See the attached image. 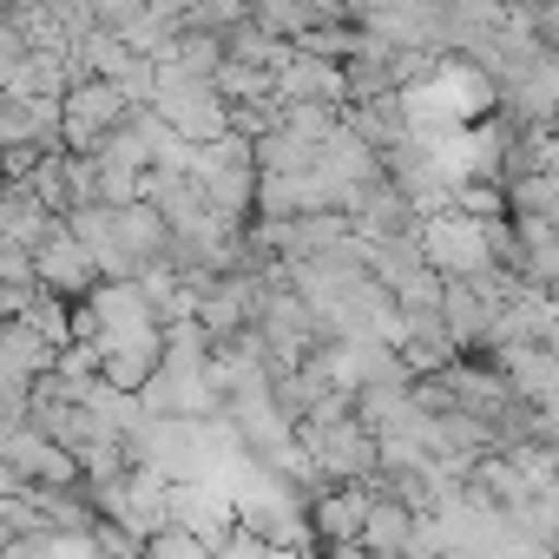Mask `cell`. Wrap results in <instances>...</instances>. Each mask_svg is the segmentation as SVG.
I'll return each mask as SVG.
<instances>
[{
	"label": "cell",
	"instance_id": "6da1fadb",
	"mask_svg": "<svg viewBox=\"0 0 559 559\" xmlns=\"http://www.w3.org/2000/svg\"><path fill=\"white\" fill-rule=\"evenodd\" d=\"M297 448H304V461H310V493H323V487H336V480H376V474H382L376 435H369V421L356 415L349 395L317 402V408L297 421Z\"/></svg>",
	"mask_w": 559,
	"mask_h": 559
},
{
	"label": "cell",
	"instance_id": "7a4b0ae2",
	"mask_svg": "<svg viewBox=\"0 0 559 559\" xmlns=\"http://www.w3.org/2000/svg\"><path fill=\"white\" fill-rule=\"evenodd\" d=\"M415 243H421V257L435 263V276H441V284L480 276V270L507 263V250H513V237H507V217H474V211H461L454 198H448V204H435V211L421 217Z\"/></svg>",
	"mask_w": 559,
	"mask_h": 559
},
{
	"label": "cell",
	"instance_id": "3957f363",
	"mask_svg": "<svg viewBox=\"0 0 559 559\" xmlns=\"http://www.w3.org/2000/svg\"><path fill=\"white\" fill-rule=\"evenodd\" d=\"M185 171L198 178L204 204H211L230 230H243V224L257 217V152H250V139L224 132V139H211V145H191Z\"/></svg>",
	"mask_w": 559,
	"mask_h": 559
},
{
	"label": "cell",
	"instance_id": "277c9868",
	"mask_svg": "<svg viewBox=\"0 0 559 559\" xmlns=\"http://www.w3.org/2000/svg\"><path fill=\"white\" fill-rule=\"evenodd\" d=\"M152 112H158V126H165L171 139H185V145H211V139L230 132L224 93H217L211 80H185V73H165V67H158V86H152Z\"/></svg>",
	"mask_w": 559,
	"mask_h": 559
},
{
	"label": "cell",
	"instance_id": "5b68a950",
	"mask_svg": "<svg viewBox=\"0 0 559 559\" xmlns=\"http://www.w3.org/2000/svg\"><path fill=\"white\" fill-rule=\"evenodd\" d=\"M126 119H132V99L112 80H73L67 99H60V145L67 152H99Z\"/></svg>",
	"mask_w": 559,
	"mask_h": 559
},
{
	"label": "cell",
	"instance_id": "8992f818",
	"mask_svg": "<svg viewBox=\"0 0 559 559\" xmlns=\"http://www.w3.org/2000/svg\"><path fill=\"white\" fill-rule=\"evenodd\" d=\"M171 526L198 533L211 552L237 533V507H230V487L224 474H198V480H171Z\"/></svg>",
	"mask_w": 559,
	"mask_h": 559
},
{
	"label": "cell",
	"instance_id": "52a82bcc",
	"mask_svg": "<svg viewBox=\"0 0 559 559\" xmlns=\"http://www.w3.org/2000/svg\"><path fill=\"white\" fill-rule=\"evenodd\" d=\"M0 461H8L27 487H80V480H86L80 461H73L53 435H40L34 421H14L8 435H0Z\"/></svg>",
	"mask_w": 559,
	"mask_h": 559
},
{
	"label": "cell",
	"instance_id": "ba28073f",
	"mask_svg": "<svg viewBox=\"0 0 559 559\" xmlns=\"http://www.w3.org/2000/svg\"><path fill=\"white\" fill-rule=\"evenodd\" d=\"M349 224H356V237H369V243H389V237H415L421 230V204L395 185V178H376V185H362V191H349Z\"/></svg>",
	"mask_w": 559,
	"mask_h": 559
},
{
	"label": "cell",
	"instance_id": "9c48e42d",
	"mask_svg": "<svg viewBox=\"0 0 559 559\" xmlns=\"http://www.w3.org/2000/svg\"><path fill=\"white\" fill-rule=\"evenodd\" d=\"M34 276H40L53 297H67V304H80V297L99 284V263H93V257H86V243L67 230V217L34 243Z\"/></svg>",
	"mask_w": 559,
	"mask_h": 559
},
{
	"label": "cell",
	"instance_id": "30bf717a",
	"mask_svg": "<svg viewBox=\"0 0 559 559\" xmlns=\"http://www.w3.org/2000/svg\"><path fill=\"white\" fill-rule=\"evenodd\" d=\"M369 500H376L369 480H336V487L310 493V533H317V552H343V546H356V533H362V520H369Z\"/></svg>",
	"mask_w": 559,
	"mask_h": 559
},
{
	"label": "cell",
	"instance_id": "8fae6325",
	"mask_svg": "<svg viewBox=\"0 0 559 559\" xmlns=\"http://www.w3.org/2000/svg\"><path fill=\"white\" fill-rule=\"evenodd\" d=\"M507 237H513L507 270L526 276L533 290H552V297H559V224L526 217V211H507Z\"/></svg>",
	"mask_w": 559,
	"mask_h": 559
},
{
	"label": "cell",
	"instance_id": "7c38bea8",
	"mask_svg": "<svg viewBox=\"0 0 559 559\" xmlns=\"http://www.w3.org/2000/svg\"><path fill=\"white\" fill-rule=\"evenodd\" d=\"M112 237H119V263L126 276H139L145 263H165L171 257V224L152 198H132V204H112Z\"/></svg>",
	"mask_w": 559,
	"mask_h": 559
},
{
	"label": "cell",
	"instance_id": "4fadbf2b",
	"mask_svg": "<svg viewBox=\"0 0 559 559\" xmlns=\"http://www.w3.org/2000/svg\"><path fill=\"white\" fill-rule=\"evenodd\" d=\"M270 93H276V99H284V106H290V99H317V106H343V67L290 40V53H284V67H276V73H270Z\"/></svg>",
	"mask_w": 559,
	"mask_h": 559
},
{
	"label": "cell",
	"instance_id": "5bb4252c",
	"mask_svg": "<svg viewBox=\"0 0 559 559\" xmlns=\"http://www.w3.org/2000/svg\"><path fill=\"white\" fill-rule=\"evenodd\" d=\"M60 349L67 343H53L47 330H34L27 317H8V323H0V376H8V382H40V376H53L60 369Z\"/></svg>",
	"mask_w": 559,
	"mask_h": 559
},
{
	"label": "cell",
	"instance_id": "9a60e30c",
	"mask_svg": "<svg viewBox=\"0 0 559 559\" xmlns=\"http://www.w3.org/2000/svg\"><path fill=\"white\" fill-rule=\"evenodd\" d=\"M343 126L369 145V152H389L415 132V106L408 93H382V99H343Z\"/></svg>",
	"mask_w": 559,
	"mask_h": 559
},
{
	"label": "cell",
	"instance_id": "2e32d148",
	"mask_svg": "<svg viewBox=\"0 0 559 559\" xmlns=\"http://www.w3.org/2000/svg\"><path fill=\"white\" fill-rule=\"evenodd\" d=\"M493 369H500L507 389H513L520 402H533V408H546V402L559 395V362H552L546 343H500V349H493Z\"/></svg>",
	"mask_w": 559,
	"mask_h": 559
},
{
	"label": "cell",
	"instance_id": "e0dca14e",
	"mask_svg": "<svg viewBox=\"0 0 559 559\" xmlns=\"http://www.w3.org/2000/svg\"><path fill=\"white\" fill-rule=\"evenodd\" d=\"M53 224H60V211H53L27 178H0V237L21 243V250H34Z\"/></svg>",
	"mask_w": 559,
	"mask_h": 559
},
{
	"label": "cell",
	"instance_id": "ac0fdd59",
	"mask_svg": "<svg viewBox=\"0 0 559 559\" xmlns=\"http://www.w3.org/2000/svg\"><path fill=\"white\" fill-rule=\"evenodd\" d=\"M376 487V480H369ZM415 520L421 513H408L395 493H382L376 487V500H369V520H362V533H356V552H408V539H415Z\"/></svg>",
	"mask_w": 559,
	"mask_h": 559
},
{
	"label": "cell",
	"instance_id": "d6986e66",
	"mask_svg": "<svg viewBox=\"0 0 559 559\" xmlns=\"http://www.w3.org/2000/svg\"><path fill=\"white\" fill-rule=\"evenodd\" d=\"M217 60H224V34H211V27H185V34H171L165 53H158V67H165V73H185V80H211Z\"/></svg>",
	"mask_w": 559,
	"mask_h": 559
},
{
	"label": "cell",
	"instance_id": "ffe728a7",
	"mask_svg": "<svg viewBox=\"0 0 559 559\" xmlns=\"http://www.w3.org/2000/svg\"><path fill=\"white\" fill-rule=\"evenodd\" d=\"M0 559H99L93 533H8Z\"/></svg>",
	"mask_w": 559,
	"mask_h": 559
},
{
	"label": "cell",
	"instance_id": "44dd1931",
	"mask_svg": "<svg viewBox=\"0 0 559 559\" xmlns=\"http://www.w3.org/2000/svg\"><path fill=\"white\" fill-rule=\"evenodd\" d=\"M317 145H323V139H304V132H290V126H276V132H263L250 152H257V171H310V165H317Z\"/></svg>",
	"mask_w": 559,
	"mask_h": 559
},
{
	"label": "cell",
	"instance_id": "7402d4cb",
	"mask_svg": "<svg viewBox=\"0 0 559 559\" xmlns=\"http://www.w3.org/2000/svg\"><path fill=\"white\" fill-rule=\"evenodd\" d=\"M211 86L224 93V106H237V99H263V93H270V73H263V67H243V60H217Z\"/></svg>",
	"mask_w": 559,
	"mask_h": 559
},
{
	"label": "cell",
	"instance_id": "603a6c76",
	"mask_svg": "<svg viewBox=\"0 0 559 559\" xmlns=\"http://www.w3.org/2000/svg\"><path fill=\"white\" fill-rule=\"evenodd\" d=\"M145 559H211V546L198 533H185V526H158L145 539Z\"/></svg>",
	"mask_w": 559,
	"mask_h": 559
},
{
	"label": "cell",
	"instance_id": "cb8c5ba5",
	"mask_svg": "<svg viewBox=\"0 0 559 559\" xmlns=\"http://www.w3.org/2000/svg\"><path fill=\"white\" fill-rule=\"evenodd\" d=\"M520 8V21L533 27V40L546 47V53H559V0H513Z\"/></svg>",
	"mask_w": 559,
	"mask_h": 559
},
{
	"label": "cell",
	"instance_id": "d4e9b609",
	"mask_svg": "<svg viewBox=\"0 0 559 559\" xmlns=\"http://www.w3.org/2000/svg\"><path fill=\"white\" fill-rule=\"evenodd\" d=\"M86 14H93L99 34H119V40H126V27L145 14V0H86Z\"/></svg>",
	"mask_w": 559,
	"mask_h": 559
},
{
	"label": "cell",
	"instance_id": "484cf974",
	"mask_svg": "<svg viewBox=\"0 0 559 559\" xmlns=\"http://www.w3.org/2000/svg\"><path fill=\"white\" fill-rule=\"evenodd\" d=\"M21 60H27V40H21L14 27H0V93H14V80H21Z\"/></svg>",
	"mask_w": 559,
	"mask_h": 559
},
{
	"label": "cell",
	"instance_id": "4316f807",
	"mask_svg": "<svg viewBox=\"0 0 559 559\" xmlns=\"http://www.w3.org/2000/svg\"><path fill=\"white\" fill-rule=\"evenodd\" d=\"M211 559H263V539H257L250 526H237V533H230V539H224Z\"/></svg>",
	"mask_w": 559,
	"mask_h": 559
},
{
	"label": "cell",
	"instance_id": "83f0119b",
	"mask_svg": "<svg viewBox=\"0 0 559 559\" xmlns=\"http://www.w3.org/2000/svg\"><path fill=\"white\" fill-rule=\"evenodd\" d=\"M546 349H552V362H559V317H552V330H546Z\"/></svg>",
	"mask_w": 559,
	"mask_h": 559
}]
</instances>
